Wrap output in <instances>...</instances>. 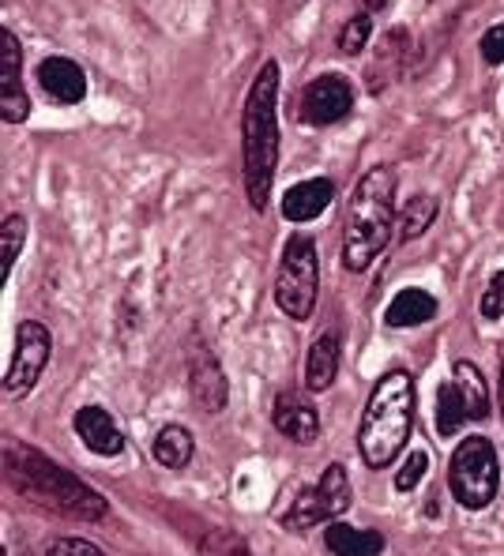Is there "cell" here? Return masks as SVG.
<instances>
[{"instance_id": "6da1fadb", "label": "cell", "mask_w": 504, "mask_h": 556, "mask_svg": "<svg viewBox=\"0 0 504 556\" xmlns=\"http://www.w3.org/2000/svg\"><path fill=\"white\" fill-rule=\"evenodd\" d=\"M279 61H264L252 76L245 110H241V169H245L249 207L264 215L272 203L275 169H279Z\"/></svg>"}, {"instance_id": "7a4b0ae2", "label": "cell", "mask_w": 504, "mask_h": 556, "mask_svg": "<svg viewBox=\"0 0 504 556\" xmlns=\"http://www.w3.org/2000/svg\"><path fill=\"white\" fill-rule=\"evenodd\" d=\"M4 478H8V485L20 496H27L30 504H38V508H46V511H56V515H68V519L99 522L105 519V511H110L102 493H94L76 473L64 470L61 463L46 459V455L30 444L4 440Z\"/></svg>"}, {"instance_id": "3957f363", "label": "cell", "mask_w": 504, "mask_h": 556, "mask_svg": "<svg viewBox=\"0 0 504 556\" xmlns=\"http://www.w3.org/2000/svg\"><path fill=\"white\" fill-rule=\"evenodd\" d=\"M395 230V169L373 166L362 174V181L351 192L343 223V267L351 275H362L373 267V260L392 244Z\"/></svg>"}, {"instance_id": "277c9868", "label": "cell", "mask_w": 504, "mask_h": 556, "mask_svg": "<svg viewBox=\"0 0 504 556\" xmlns=\"http://www.w3.org/2000/svg\"><path fill=\"white\" fill-rule=\"evenodd\" d=\"M414 432V380L411 372H385L369 391V403L357 425V452L369 470L392 466L411 444Z\"/></svg>"}, {"instance_id": "5b68a950", "label": "cell", "mask_w": 504, "mask_h": 556, "mask_svg": "<svg viewBox=\"0 0 504 556\" xmlns=\"http://www.w3.org/2000/svg\"><path fill=\"white\" fill-rule=\"evenodd\" d=\"M320 298V252L308 233H290L279 256V275H275V305L282 316L305 324Z\"/></svg>"}, {"instance_id": "8992f818", "label": "cell", "mask_w": 504, "mask_h": 556, "mask_svg": "<svg viewBox=\"0 0 504 556\" xmlns=\"http://www.w3.org/2000/svg\"><path fill=\"white\" fill-rule=\"evenodd\" d=\"M449 489L455 504L467 511H482L501 493V459L490 437H467L452 452L449 463Z\"/></svg>"}, {"instance_id": "52a82bcc", "label": "cell", "mask_w": 504, "mask_h": 556, "mask_svg": "<svg viewBox=\"0 0 504 556\" xmlns=\"http://www.w3.org/2000/svg\"><path fill=\"white\" fill-rule=\"evenodd\" d=\"M351 504H354V493H351V481H346V470L339 463H331L328 470L320 473V481H313V485L294 496V504L282 515V527L305 534V530L320 527V522L324 527L339 522L351 511Z\"/></svg>"}, {"instance_id": "ba28073f", "label": "cell", "mask_w": 504, "mask_h": 556, "mask_svg": "<svg viewBox=\"0 0 504 556\" xmlns=\"http://www.w3.org/2000/svg\"><path fill=\"white\" fill-rule=\"evenodd\" d=\"M53 357V334L46 324L23 320L15 327V354L12 365L4 372V395L8 399H27L35 391V383L42 380L46 365Z\"/></svg>"}, {"instance_id": "9c48e42d", "label": "cell", "mask_w": 504, "mask_h": 556, "mask_svg": "<svg viewBox=\"0 0 504 556\" xmlns=\"http://www.w3.org/2000/svg\"><path fill=\"white\" fill-rule=\"evenodd\" d=\"M354 84L343 72H320L316 79H308L302 102H298V117L308 128H328L339 125L354 113Z\"/></svg>"}, {"instance_id": "30bf717a", "label": "cell", "mask_w": 504, "mask_h": 556, "mask_svg": "<svg viewBox=\"0 0 504 556\" xmlns=\"http://www.w3.org/2000/svg\"><path fill=\"white\" fill-rule=\"evenodd\" d=\"M0 117L23 125L30 117V98L23 91V46L12 27H0Z\"/></svg>"}, {"instance_id": "8fae6325", "label": "cell", "mask_w": 504, "mask_h": 556, "mask_svg": "<svg viewBox=\"0 0 504 556\" xmlns=\"http://www.w3.org/2000/svg\"><path fill=\"white\" fill-rule=\"evenodd\" d=\"M189 391H192V403L203 414H223L226 403H230V380H226L223 362L203 346L189 357Z\"/></svg>"}, {"instance_id": "7c38bea8", "label": "cell", "mask_w": 504, "mask_h": 556, "mask_svg": "<svg viewBox=\"0 0 504 556\" xmlns=\"http://www.w3.org/2000/svg\"><path fill=\"white\" fill-rule=\"evenodd\" d=\"M35 79L42 87V94L56 105H79L87 98V72L72 56H42L35 68Z\"/></svg>"}, {"instance_id": "4fadbf2b", "label": "cell", "mask_w": 504, "mask_h": 556, "mask_svg": "<svg viewBox=\"0 0 504 556\" xmlns=\"http://www.w3.org/2000/svg\"><path fill=\"white\" fill-rule=\"evenodd\" d=\"M72 429L87 444V452L99 455V459H117L125 452V432H121L117 417L102 410V406H79L76 417H72Z\"/></svg>"}, {"instance_id": "5bb4252c", "label": "cell", "mask_w": 504, "mask_h": 556, "mask_svg": "<svg viewBox=\"0 0 504 556\" xmlns=\"http://www.w3.org/2000/svg\"><path fill=\"white\" fill-rule=\"evenodd\" d=\"M331 203H336V181L331 177H308V181L287 188V195H282V218L290 226H305L313 218H320Z\"/></svg>"}, {"instance_id": "9a60e30c", "label": "cell", "mask_w": 504, "mask_h": 556, "mask_svg": "<svg viewBox=\"0 0 504 556\" xmlns=\"http://www.w3.org/2000/svg\"><path fill=\"white\" fill-rule=\"evenodd\" d=\"M279 437H287L290 444H313L320 437V414L313 410V403H305L298 391H279L272 414Z\"/></svg>"}, {"instance_id": "2e32d148", "label": "cell", "mask_w": 504, "mask_h": 556, "mask_svg": "<svg viewBox=\"0 0 504 556\" xmlns=\"http://www.w3.org/2000/svg\"><path fill=\"white\" fill-rule=\"evenodd\" d=\"M437 313H441V301H437L433 293L421 290V286H406V290H400L388 301L385 327H392V331H411V327L433 324Z\"/></svg>"}, {"instance_id": "e0dca14e", "label": "cell", "mask_w": 504, "mask_h": 556, "mask_svg": "<svg viewBox=\"0 0 504 556\" xmlns=\"http://www.w3.org/2000/svg\"><path fill=\"white\" fill-rule=\"evenodd\" d=\"M339 362H343V339L339 331H324L320 339L308 346V357H305V388L313 395L328 391L339 376Z\"/></svg>"}, {"instance_id": "ac0fdd59", "label": "cell", "mask_w": 504, "mask_h": 556, "mask_svg": "<svg viewBox=\"0 0 504 556\" xmlns=\"http://www.w3.org/2000/svg\"><path fill=\"white\" fill-rule=\"evenodd\" d=\"M324 549L331 556H380L388 549V542L377 530H357L351 522L339 519L324 527Z\"/></svg>"}, {"instance_id": "d6986e66", "label": "cell", "mask_w": 504, "mask_h": 556, "mask_svg": "<svg viewBox=\"0 0 504 556\" xmlns=\"http://www.w3.org/2000/svg\"><path fill=\"white\" fill-rule=\"evenodd\" d=\"M192 452H197V440L185 425H162L151 440L154 463L166 466V470H185L192 463Z\"/></svg>"}, {"instance_id": "ffe728a7", "label": "cell", "mask_w": 504, "mask_h": 556, "mask_svg": "<svg viewBox=\"0 0 504 556\" xmlns=\"http://www.w3.org/2000/svg\"><path fill=\"white\" fill-rule=\"evenodd\" d=\"M452 383L459 388V395H463V403H467V410H470V421H486L490 417V391H486V376L478 365H470V362H455L452 365Z\"/></svg>"}, {"instance_id": "44dd1931", "label": "cell", "mask_w": 504, "mask_h": 556, "mask_svg": "<svg viewBox=\"0 0 504 556\" xmlns=\"http://www.w3.org/2000/svg\"><path fill=\"white\" fill-rule=\"evenodd\" d=\"M441 215V200L429 192H418L406 200L403 215H400V241H418V237L429 233V226Z\"/></svg>"}, {"instance_id": "7402d4cb", "label": "cell", "mask_w": 504, "mask_h": 556, "mask_svg": "<svg viewBox=\"0 0 504 556\" xmlns=\"http://www.w3.org/2000/svg\"><path fill=\"white\" fill-rule=\"evenodd\" d=\"M467 421H470V410H467V403H463L459 388H455L452 380L441 383V388H437V421H433L437 437H455Z\"/></svg>"}, {"instance_id": "603a6c76", "label": "cell", "mask_w": 504, "mask_h": 556, "mask_svg": "<svg viewBox=\"0 0 504 556\" xmlns=\"http://www.w3.org/2000/svg\"><path fill=\"white\" fill-rule=\"evenodd\" d=\"M23 244H27V218L23 215H4V223H0V275H12L15 260H20Z\"/></svg>"}, {"instance_id": "cb8c5ba5", "label": "cell", "mask_w": 504, "mask_h": 556, "mask_svg": "<svg viewBox=\"0 0 504 556\" xmlns=\"http://www.w3.org/2000/svg\"><path fill=\"white\" fill-rule=\"evenodd\" d=\"M369 38H373V15L357 12V15H351V20L343 23V27H339L336 49H339L343 56H357V53H365Z\"/></svg>"}, {"instance_id": "d4e9b609", "label": "cell", "mask_w": 504, "mask_h": 556, "mask_svg": "<svg viewBox=\"0 0 504 556\" xmlns=\"http://www.w3.org/2000/svg\"><path fill=\"white\" fill-rule=\"evenodd\" d=\"M200 556H252L245 538L230 534V530H207L200 542Z\"/></svg>"}, {"instance_id": "484cf974", "label": "cell", "mask_w": 504, "mask_h": 556, "mask_svg": "<svg viewBox=\"0 0 504 556\" xmlns=\"http://www.w3.org/2000/svg\"><path fill=\"white\" fill-rule=\"evenodd\" d=\"M426 470H429V455L414 447V452L406 455V463L400 466V473H395V493H411V489H418L421 478H426Z\"/></svg>"}, {"instance_id": "4316f807", "label": "cell", "mask_w": 504, "mask_h": 556, "mask_svg": "<svg viewBox=\"0 0 504 556\" xmlns=\"http://www.w3.org/2000/svg\"><path fill=\"white\" fill-rule=\"evenodd\" d=\"M478 313H482V320H504V267L493 271V278L486 282L482 301H478Z\"/></svg>"}, {"instance_id": "83f0119b", "label": "cell", "mask_w": 504, "mask_h": 556, "mask_svg": "<svg viewBox=\"0 0 504 556\" xmlns=\"http://www.w3.org/2000/svg\"><path fill=\"white\" fill-rule=\"evenodd\" d=\"M478 53L490 68H501L504 64V23H493L482 38H478Z\"/></svg>"}, {"instance_id": "f1b7e54d", "label": "cell", "mask_w": 504, "mask_h": 556, "mask_svg": "<svg viewBox=\"0 0 504 556\" xmlns=\"http://www.w3.org/2000/svg\"><path fill=\"white\" fill-rule=\"evenodd\" d=\"M46 556H105L94 542H84V538H56L50 542Z\"/></svg>"}, {"instance_id": "f546056e", "label": "cell", "mask_w": 504, "mask_h": 556, "mask_svg": "<svg viewBox=\"0 0 504 556\" xmlns=\"http://www.w3.org/2000/svg\"><path fill=\"white\" fill-rule=\"evenodd\" d=\"M385 8H388V0H362L365 15H377V12H385Z\"/></svg>"}, {"instance_id": "4dcf8cb0", "label": "cell", "mask_w": 504, "mask_h": 556, "mask_svg": "<svg viewBox=\"0 0 504 556\" xmlns=\"http://www.w3.org/2000/svg\"><path fill=\"white\" fill-rule=\"evenodd\" d=\"M308 0H282V12H298V8H305Z\"/></svg>"}, {"instance_id": "1f68e13d", "label": "cell", "mask_w": 504, "mask_h": 556, "mask_svg": "<svg viewBox=\"0 0 504 556\" xmlns=\"http://www.w3.org/2000/svg\"><path fill=\"white\" fill-rule=\"evenodd\" d=\"M501 414H504V362H501Z\"/></svg>"}]
</instances>
